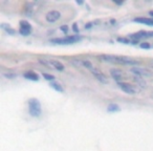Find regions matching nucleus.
<instances>
[{
	"label": "nucleus",
	"instance_id": "f257e3e1",
	"mask_svg": "<svg viewBox=\"0 0 153 151\" xmlns=\"http://www.w3.org/2000/svg\"><path fill=\"white\" fill-rule=\"evenodd\" d=\"M99 59L103 62L111 64H120V65H127V66H135L140 65V61L135 59H132L129 57H124V56H114V55H101L99 56Z\"/></svg>",
	"mask_w": 153,
	"mask_h": 151
},
{
	"label": "nucleus",
	"instance_id": "f03ea898",
	"mask_svg": "<svg viewBox=\"0 0 153 151\" xmlns=\"http://www.w3.org/2000/svg\"><path fill=\"white\" fill-rule=\"evenodd\" d=\"M83 38L80 35H72V36H65L63 38H53L51 40V42L53 43V44H59V45H69L79 42Z\"/></svg>",
	"mask_w": 153,
	"mask_h": 151
},
{
	"label": "nucleus",
	"instance_id": "7ed1b4c3",
	"mask_svg": "<svg viewBox=\"0 0 153 151\" xmlns=\"http://www.w3.org/2000/svg\"><path fill=\"white\" fill-rule=\"evenodd\" d=\"M28 112L30 117L33 118H40L42 115V107L38 99H30L28 100Z\"/></svg>",
	"mask_w": 153,
	"mask_h": 151
},
{
	"label": "nucleus",
	"instance_id": "20e7f679",
	"mask_svg": "<svg viewBox=\"0 0 153 151\" xmlns=\"http://www.w3.org/2000/svg\"><path fill=\"white\" fill-rule=\"evenodd\" d=\"M42 65L46 66L47 68H53V69H56L58 71H63L65 69V66H64L63 63H61L58 60H53V59H39L38 60Z\"/></svg>",
	"mask_w": 153,
	"mask_h": 151
},
{
	"label": "nucleus",
	"instance_id": "39448f33",
	"mask_svg": "<svg viewBox=\"0 0 153 151\" xmlns=\"http://www.w3.org/2000/svg\"><path fill=\"white\" fill-rule=\"evenodd\" d=\"M130 71L135 76V77H140V78H150L153 77V72L149 69L143 67H131L130 68Z\"/></svg>",
	"mask_w": 153,
	"mask_h": 151
},
{
	"label": "nucleus",
	"instance_id": "423d86ee",
	"mask_svg": "<svg viewBox=\"0 0 153 151\" xmlns=\"http://www.w3.org/2000/svg\"><path fill=\"white\" fill-rule=\"evenodd\" d=\"M62 17L61 12L57 11V10H53V11L47 12V14L45 15V20L48 23H56L57 21H59Z\"/></svg>",
	"mask_w": 153,
	"mask_h": 151
},
{
	"label": "nucleus",
	"instance_id": "0eeeda50",
	"mask_svg": "<svg viewBox=\"0 0 153 151\" xmlns=\"http://www.w3.org/2000/svg\"><path fill=\"white\" fill-rule=\"evenodd\" d=\"M117 86L120 87V89L122 90L123 92H125V94H137V90H136V88L134 87V86H132L131 84L129 83H125V82H119L117 83Z\"/></svg>",
	"mask_w": 153,
	"mask_h": 151
},
{
	"label": "nucleus",
	"instance_id": "6e6552de",
	"mask_svg": "<svg viewBox=\"0 0 153 151\" xmlns=\"http://www.w3.org/2000/svg\"><path fill=\"white\" fill-rule=\"evenodd\" d=\"M19 33L22 36H30L32 33V25L27 20H20L19 22Z\"/></svg>",
	"mask_w": 153,
	"mask_h": 151
},
{
	"label": "nucleus",
	"instance_id": "1a4fd4ad",
	"mask_svg": "<svg viewBox=\"0 0 153 151\" xmlns=\"http://www.w3.org/2000/svg\"><path fill=\"white\" fill-rule=\"evenodd\" d=\"M90 72H91V74L94 76V78L97 80V81H99L101 84H107L108 83V79H107V77L105 76L104 74H103L101 70H99L98 68L94 67L92 70H90Z\"/></svg>",
	"mask_w": 153,
	"mask_h": 151
},
{
	"label": "nucleus",
	"instance_id": "9d476101",
	"mask_svg": "<svg viewBox=\"0 0 153 151\" xmlns=\"http://www.w3.org/2000/svg\"><path fill=\"white\" fill-rule=\"evenodd\" d=\"M110 74L111 77H112V79L114 80L117 83H119V82H122V80H123L124 76L123 74H122V71L120 69H111L110 70Z\"/></svg>",
	"mask_w": 153,
	"mask_h": 151
},
{
	"label": "nucleus",
	"instance_id": "9b49d317",
	"mask_svg": "<svg viewBox=\"0 0 153 151\" xmlns=\"http://www.w3.org/2000/svg\"><path fill=\"white\" fill-rule=\"evenodd\" d=\"M133 22L140 23V24H145V25H148V26H153V19H151V18L137 17V18H134Z\"/></svg>",
	"mask_w": 153,
	"mask_h": 151
},
{
	"label": "nucleus",
	"instance_id": "f8f14e48",
	"mask_svg": "<svg viewBox=\"0 0 153 151\" xmlns=\"http://www.w3.org/2000/svg\"><path fill=\"white\" fill-rule=\"evenodd\" d=\"M23 77L25 78V79L30 80V81H39V76L36 74V72L34 71H26L23 74Z\"/></svg>",
	"mask_w": 153,
	"mask_h": 151
},
{
	"label": "nucleus",
	"instance_id": "ddd939ff",
	"mask_svg": "<svg viewBox=\"0 0 153 151\" xmlns=\"http://www.w3.org/2000/svg\"><path fill=\"white\" fill-rule=\"evenodd\" d=\"M49 85H51V88L56 90L58 92H64V88L62 87V85L60 83H57V82L53 81V82H49Z\"/></svg>",
	"mask_w": 153,
	"mask_h": 151
},
{
	"label": "nucleus",
	"instance_id": "4468645a",
	"mask_svg": "<svg viewBox=\"0 0 153 151\" xmlns=\"http://www.w3.org/2000/svg\"><path fill=\"white\" fill-rule=\"evenodd\" d=\"M0 26H1V28H2L5 33H7V34H10V35H15L16 34V30H14V28H12L9 24L1 23V25H0Z\"/></svg>",
	"mask_w": 153,
	"mask_h": 151
},
{
	"label": "nucleus",
	"instance_id": "2eb2a0df",
	"mask_svg": "<svg viewBox=\"0 0 153 151\" xmlns=\"http://www.w3.org/2000/svg\"><path fill=\"white\" fill-rule=\"evenodd\" d=\"M81 65L83 66L84 68H86V69H89V70H92L94 68V65H92V63L90 61H88V60H82Z\"/></svg>",
	"mask_w": 153,
	"mask_h": 151
},
{
	"label": "nucleus",
	"instance_id": "dca6fc26",
	"mask_svg": "<svg viewBox=\"0 0 153 151\" xmlns=\"http://www.w3.org/2000/svg\"><path fill=\"white\" fill-rule=\"evenodd\" d=\"M108 112H117V111H121V107L117 104H110L107 108Z\"/></svg>",
	"mask_w": 153,
	"mask_h": 151
},
{
	"label": "nucleus",
	"instance_id": "f3484780",
	"mask_svg": "<svg viewBox=\"0 0 153 151\" xmlns=\"http://www.w3.org/2000/svg\"><path fill=\"white\" fill-rule=\"evenodd\" d=\"M133 80L135 82H137L138 83V85L140 86H142V87H146V82L143 80V78H140V77H134L133 78Z\"/></svg>",
	"mask_w": 153,
	"mask_h": 151
},
{
	"label": "nucleus",
	"instance_id": "a211bd4d",
	"mask_svg": "<svg viewBox=\"0 0 153 151\" xmlns=\"http://www.w3.org/2000/svg\"><path fill=\"white\" fill-rule=\"evenodd\" d=\"M3 77L7 78V79H15L17 77V74H14V72H4L3 74Z\"/></svg>",
	"mask_w": 153,
	"mask_h": 151
},
{
	"label": "nucleus",
	"instance_id": "6ab92c4d",
	"mask_svg": "<svg viewBox=\"0 0 153 151\" xmlns=\"http://www.w3.org/2000/svg\"><path fill=\"white\" fill-rule=\"evenodd\" d=\"M42 76L45 80H47V81H49V82H53V80H55V77L51 76V74H42Z\"/></svg>",
	"mask_w": 153,
	"mask_h": 151
},
{
	"label": "nucleus",
	"instance_id": "aec40b11",
	"mask_svg": "<svg viewBox=\"0 0 153 151\" xmlns=\"http://www.w3.org/2000/svg\"><path fill=\"white\" fill-rule=\"evenodd\" d=\"M140 46L142 47V48H144V49H150L151 48V44H150V43H148V42H143V43H140Z\"/></svg>",
	"mask_w": 153,
	"mask_h": 151
},
{
	"label": "nucleus",
	"instance_id": "412c9836",
	"mask_svg": "<svg viewBox=\"0 0 153 151\" xmlns=\"http://www.w3.org/2000/svg\"><path fill=\"white\" fill-rule=\"evenodd\" d=\"M117 40L119 41V42L123 43V44H130V43H131V41H129L128 39H126V38H117Z\"/></svg>",
	"mask_w": 153,
	"mask_h": 151
},
{
	"label": "nucleus",
	"instance_id": "4be33fe9",
	"mask_svg": "<svg viewBox=\"0 0 153 151\" xmlns=\"http://www.w3.org/2000/svg\"><path fill=\"white\" fill-rule=\"evenodd\" d=\"M72 30H74V32L76 33V35H79L80 30H79V28H78V24H76V23L72 24Z\"/></svg>",
	"mask_w": 153,
	"mask_h": 151
},
{
	"label": "nucleus",
	"instance_id": "5701e85b",
	"mask_svg": "<svg viewBox=\"0 0 153 151\" xmlns=\"http://www.w3.org/2000/svg\"><path fill=\"white\" fill-rule=\"evenodd\" d=\"M60 30H63L64 33H67V32H68V28H67V25H62L61 28H60Z\"/></svg>",
	"mask_w": 153,
	"mask_h": 151
},
{
	"label": "nucleus",
	"instance_id": "b1692460",
	"mask_svg": "<svg viewBox=\"0 0 153 151\" xmlns=\"http://www.w3.org/2000/svg\"><path fill=\"white\" fill-rule=\"evenodd\" d=\"M149 38H153V32H148Z\"/></svg>",
	"mask_w": 153,
	"mask_h": 151
},
{
	"label": "nucleus",
	"instance_id": "393cba45",
	"mask_svg": "<svg viewBox=\"0 0 153 151\" xmlns=\"http://www.w3.org/2000/svg\"><path fill=\"white\" fill-rule=\"evenodd\" d=\"M113 2H114V3H117V4H120V5H121V4H123V2H121V1H115V0H114V1H113Z\"/></svg>",
	"mask_w": 153,
	"mask_h": 151
},
{
	"label": "nucleus",
	"instance_id": "a878e982",
	"mask_svg": "<svg viewBox=\"0 0 153 151\" xmlns=\"http://www.w3.org/2000/svg\"><path fill=\"white\" fill-rule=\"evenodd\" d=\"M149 15H150V16H153V12H149Z\"/></svg>",
	"mask_w": 153,
	"mask_h": 151
},
{
	"label": "nucleus",
	"instance_id": "bb28decb",
	"mask_svg": "<svg viewBox=\"0 0 153 151\" xmlns=\"http://www.w3.org/2000/svg\"><path fill=\"white\" fill-rule=\"evenodd\" d=\"M152 64H153V61H152Z\"/></svg>",
	"mask_w": 153,
	"mask_h": 151
}]
</instances>
